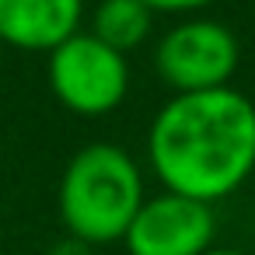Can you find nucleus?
I'll return each mask as SVG.
<instances>
[{"instance_id": "nucleus-6", "label": "nucleus", "mask_w": 255, "mask_h": 255, "mask_svg": "<svg viewBox=\"0 0 255 255\" xmlns=\"http://www.w3.org/2000/svg\"><path fill=\"white\" fill-rule=\"evenodd\" d=\"M84 0H0V42L18 49H56L81 25Z\"/></svg>"}, {"instance_id": "nucleus-7", "label": "nucleus", "mask_w": 255, "mask_h": 255, "mask_svg": "<svg viewBox=\"0 0 255 255\" xmlns=\"http://www.w3.org/2000/svg\"><path fill=\"white\" fill-rule=\"evenodd\" d=\"M150 25H154V11L143 0H98L91 18V35L126 56L129 49L147 42Z\"/></svg>"}, {"instance_id": "nucleus-2", "label": "nucleus", "mask_w": 255, "mask_h": 255, "mask_svg": "<svg viewBox=\"0 0 255 255\" xmlns=\"http://www.w3.org/2000/svg\"><path fill=\"white\" fill-rule=\"evenodd\" d=\"M143 175L129 150L116 143H88L81 147L60 178V217L70 238L84 245L123 241L143 203Z\"/></svg>"}, {"instance_id": "nucleus-8", "label": "nucleus", "mask_w": 255, "mask_h": 255, "mask_svg": "<svg viewBox=\"0 0 255 255\" xmlns=\"http://www.w3.org/2000/svg\"><path fill=\"white\" fill-rule=\"evenodd\" d=\"M42 255H95V248L91 245H84V241H77V238H60V241H53Z\"/></svg>"}, {"instance_id": "nucleus-3", "label": "nucleus", "mask_w": 255, "mask_h": 255, "mask_svg": "<svg viewBox=\"0 0 255 255\" xmlns=\"http://www.w3.org/2000/svg\"><path fill=\"white\" fill-rule=\"evenodd\" d=\"M49 88L70 112L105 116L119 109L129 91V63L123 53L77 28L49 49Z\"/></svg>"}, {"instance_id": "nucleus-9", "label": "nucleus", "mask_w": 255, "mask_h": 255, "mask_svg": "<svg viewBox=\"0 0 255 255\" xmlns=\"http://www.w3.org/2000/svg\"><path fill=\"white\" fill-rule=\"evenodd\" d=\"M150 11H199L213 0H143Z\"/></svg>"}, {"instance_id": "nucleus-11", "label": "nucleus", "mask_w": 255, "mask_h": 255, "mask_svg": "<svg viewBox=\"0 0 255 255\" xmlns=\"http://www.w3.org/2000/svg\"><path fill=\"white\" fill-rule=\"evenodd\" d=\"M0 56H4V42H0Z\"/></svg>"}, {"instance_id": "nucleus-1", "label": "nucleus", "mask_w": 255, "mask_h": 255, "mask_svg": "<svg viewBox=\"0 0 255 255\" xmlns=\"http://www.w3.org/2000/svg\"><path fill=\"white\" fill-rule=\"evenodd\" d=\"M147 157L164 192L213 206L255 171V102L231 84L171 95L150 123Z\"/></svg>"}, {"instance_id": "nucleus-5", "label": "nucleus", "mask_w": 255, "mask_h": 255, "mask_svg": "<svg viewBox=\"0 0 255 255\" xmlns=\"http://www.w3.org/2000/svg\"><path fill=\"white\" fill-rule=\"evenodd\" d=\"M217 217L210 203L157 192L140 203L133 224L123 234L129 255H203L213 248Z\"/></svg>"}, {"instance_id": "nucleus-4", "label": "nucleus", "mask_w": 255, "mask_h": 255, "mask_svg": "<svg viewBox=\"0 0 255 255\" xmlns=\"http://www.w3.org/2000/svg\"><path fill=\"white\" fill-rule=\"evenodd\" d=\"M241 63L238 35L224 21L192 18L171 25L154 46V67L175 95L227 88Z\"/></svg>"}, {"instance_id": "nucleus-10", "label": "nucleus", "mask_w": 255, "mask_h": 255, "mask_svg": "<svg viewBox=\"0 0 255 255\" xmlns=\"http://www.w3.org/2000/svg\"><path fill=\"white\" fill-rule=\"evenodd\" d=\"M203 255H248V252H241V248H220V245H213V248H206Z\"/></svg>"}]
</instances>
